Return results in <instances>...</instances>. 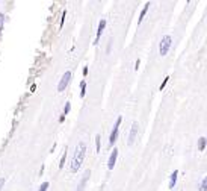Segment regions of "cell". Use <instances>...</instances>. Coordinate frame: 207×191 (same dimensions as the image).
Masks as SVG:
<instances>
[{
  "label": "cell",
  "instance_id": "d6986e66",
  "mask_svg": "<svg viewBox=\"0 0 207 191\" xmlns=\"http://www.w3.org/2000/svg\"><path fill=\"white\" fill-rule=\"evenodd\" d=\"M168 79H169V77H165V79H163V82H162V85H160V90H163V88H165V85H166V83H168Z\"/></svg>",
  "mask_w": 207,
  "mask_h": 191
},
{
  "label": "cell",
  "instance_id": "5bb4252c",
  "mask_svg": "<svg viewBox=\"0 0 207 191\" xmlns=\"http://www.w3.org/2000/svg\"><path fill=\"white\" fill-rule=\"evenodd\" d=\"M65 161H66V149H65V152L62 153V158H61V161H59V168H62V167H64Z\"/></svg>",
  "mask_w": 207,
  "mask_h": 191
},
{
  "label": "cell",
  "instance_id": "cb8c5ba5",
  "mask_svg": "<svg viewBox=\"0 0 207 191\" xmlns=\"http://www.w3.org/2000/svg\"><path fill=\"white\" fill-rule=\"evenodd\" d=\"M139 64H141V61H139V59H138V61H136V67H135V68H136V70H138V68H139Z\"/></svg>",
  "mask_w": 207,
  "mask_h": 191
},
{
  "label": "cell",
  "instance_id": "6da1fadb",
  "mask_svg": "<svg viewBox=\"0 0 207 191\" xmlns=\"http://www.w3.org/2000/svg\"><path fill=\"white\" fill-rule=\"evenodd\" d=\"M85 152H86V146H85V143L80 141L77 144L76 150H74V155H73V158H71V165H70V172L71 173H76L77 170L80 168V165L83 164Z\"/></svg>",
  "mask_w": 207,
  "mask_h": 191
},
{
  "label": "cell",
  "instance_id": "277c9868",
  "mask_svg": "<svg viewBox=\"0 0 207 191\" xmlns=\"http://www.w3.org/2000/svg\"><path fill=\"white\" fill-rule=\"evenodd\" d=\"M71 77H73V73H71V71H65L64 76L61 77V81H59V83H58V91H59V93H62V91H64L66 87H68Z\"/></svg>",
  "mask_w": 207,
  "mask_h": 191
},
{
  "label": "cell",
  "instance_id": "7402d4cb",
  "mask_svg": "<svg viewBox=\"0 0 207 191\" xmlns=\"http://www.w3.org/2000/svg\"><path fill=\"white\" fill-rule=\"evenodd\" d=\"M88 74V67H83V76Z\"/></svg>",
  "mask_w": 207,
  "mask_h": 191
},
{
  "label": "cell",
  "instance_id": "9a60e30c",
  "mask_svg": "<svg viewBox=\"0 0 207 191\" xmlns=\"http://www.w3.org/2000/svg\"><path fill=\"white\" fill-rule=\"evenodd\" d=\"M199 190H201V191H207V176L203 179L201 185H199Z\"/></svg>",
  "mask_w": 207,
  "mask_h": 191
},
{
  "label": "cell",
  "instance_id": "8992f818",
  "mask_svg": "<svg viewBox=\"0 0 207 191\" xmlns=\"http://www.w3.org/2000/svg\"><path fill=\"white\" fill-rule=\"evenodd\" d=\"M118 152H119L118 149H113L112 153L109 155V159H108V168L109 170H112L113 167H115V162H117V158H118Z\"/></svg>",
  "mask_w": 207,
  "mask_h": 191
},
{
  "label": "cell",
  "instance_id": "ba28073f",
  "mask_svg": "<svg viewBox=\"0 0 207 191\" xmlns=\"http://www.w3.org/2000/svg\"><path fill=\"white\" fill-rule=\"evenodd\" d=\"M104 28H106V20H100V23H98V30H97V37H95V43H94V44H98L100 37H101Z\"/></svg>",
  "mask_w": 207,
  "mask_h": 191
},
{
  "label": "cell",
  "instance_id": "603a6c76",
  "mask_svg": "<svg viewBox=\"0 0 207 191\" xmlns=\"http://www.w3.org/2000/svg\"><path fill=\"white\" fill-rule=\"evenodd\" d=\"M64 120H65V115H64V114H62V115H61V118H59V121H61V123H62V121H64Z\"/></svg>",
  "mask_w": 207,
  "mask_h": 191
},
{
  "label": "cell",
  "instance_id": "44dd1931",
  "mask_svg": "<svg viewBox=\"0 0 207 191\" xmlns=\"http://www.w3.org/2000/svg\"><path fill=\"white\" fill-rule=\"evenodd\" d=\"M65 15H66V12L64 11V12H62V20H61V28L64 26V21H65Z\"/></svg>",
  "mask_w": 207,
  "mask_h": 191
},
{
  "label": "cell",
  "instance_id": "ffe728a7",
  "mask_svg": "<svg viewBox=\"0 0 207 191\" xmlns=\"http://www.w3.org/2000/svg\"><path fill=\"white\" fill-rule=\"evenodd\" d=\"M5 182H6L5 177H0V191H2V188H3V185H5Z\"/></svg>",
  "mask_w": 207,
  "mask_h": 191
},
{
  "label": "cell",
  "instance_id": "52a82bcc",
  "mask_svg": "<svg viewBox=\"0 0 207 191\" xmlns=\"http://www.w3.org/2000/svg\"><path fill=\"white\" fill-rule=\"evenodd\" d=\"M89 176H91V170H85V173H83V177H82V179H80L79 185H77V191H83V190H85V185H86V182H88Z\"/></svg>",
  "mask_w": 207,
  "mask_h": 191
},
{
  "label": "cell",
  "instance_id": "3957f363",
  "mask_svg": "<svg viewBox=\"0 0 207 191\" xmlns=\"http://www.w3.org/2000/svg\"><path fill=\"white\" fill-rule=\"evenodd\" d=\"M121 121H123V117L119 115V117L117 118L115 124H113V128H112V132H110V135H109V144H110V146H113V144H115L117 138H118V130H119V124H121Z\"/></svg>",
  "mask_w": 207,
  "mask_h": 191
},
{
  "label": "cell",
  "instance_id": "7c38bea8",
  "mask_svg": "<svg viewBox=\"0 0 207 191\" xmlns=\"http://www.w3.org/2000/svg\"><path fill=\"white\" fill-rule=\"evenodd\" d=\"M85 94H86V82H85V79L82 82H80V97H85Z\"/></svg>",
  "mask_w": 207,
  "mask_h": 191
},
{
  "label": "cell",
  "instance_id": "4fadbf2b",
  "mask_svg": "<svg viewBox=\"0 0 207 191\" xmlns=\"http://www.w3.org/2000/svg\"><path fill=\"white\" fill-rule=\"evenodd\" d=\"M101 138H100V135H95V150L97 152H100V149H101Z\"/></svg>",
  "mask_w": 207,
  "mask_h": 191
},
{
  "label": "cell",
  "instance_id": "7a4b0ae2",
  "mask_svg": "<svg viewBox=\"0 0 207 191\" xmlns=\"http://www.w3.org/2000/svg\"><path fill=\"white\" fill-rule=\"evenodd\" d=\"M171 37L169 35H165L162 38V41H160V47H159V52H160V56H166L168 55V52L171 49Z\"/></svg>",
  "mask_w": 207,
  "mask_h": 191
},
{
  "label": "cell",
  "instance_id": "8fae6325",
  "mask_svg": "<svg viewBox=\"0 0 207 191\" xmlns=\"http://www.w3.org/2000/svg\"><path fill=\"white\" fill-rule=\"evenodd\" d=\"M148 8H150V2H147V3H145V6H144V9L141 11V14H139L138 23H141V21H142V18L145 17V14H147V11H148Z\"/></svg>",
  "mask_w": 207,
  "mask_h": 191
},
{
  "label": "cell",
  "instance_id": "2e32d148",
  "mask_svg": "<svg viewBox=\"0 0 207 191\" xmlns=\"http://www.w3.org/2000/svg\"><path fill=\"white\" fill-rule=\"evenodd\" d=\"M5 14H0V35H2V30H3V24H5Z\"/></svg>",
  "mask_w": 207,
  "mask_h": 191
},
{
  "label": "cell",
  "instance_id": "e0dca14e",
  "mask_svg": "<svg viewBox=\"0 0 207 191\" xmlns=\"http://www.w3.org/2000/svg\"><path fill=\"white\" fill-rule=\"evenodd\" d=\"M49 187H50V183H49V182H42L38 191H47V188H49Z\"/></svg>",
  "mask_w": 207,
  "mask_h": 191
},
{
  "label": "cell",
  "instance_id": "30bf717a",
  "mask_svg": "<svg viewBox=\"0 0 207 191\" xmlns=\"http://www.w3.org/2000/svg\"><path fill=\"white\" fill-rule=\"evenodd\" d=\"M206 146H207V137L198 138V150L199 152H203V150L206 149Z\"/></svg>",
  "mask_w": 207,
  "mask_h": 191
},
{
  "label": "cell",
  "instance_id": "ac0fdd59",
  "mask_svg": "<svg viewBox=\"0 0 207 191\" xmlns=\"http://www.w3.org/2000/svg\"><path fill=\"white\" fill-rule=\"evenodd\" d=\"M70 109H71V103H70V102H66V103H65V108H64V115L68 114V112H70Z\"/></svg>",
  "mask_w": 207,
  "mask_h": 191
},
{
  "label": "cell",
  "instance_id": "5b68a950",
  "mask_svg": "<svg viewBox=\"0 0 207 191\" xmlns=\"http://www.w3.org/2000/svg\"><path fill=\"white\" fill-rule=\"evenodd\" d=\"M138 129H139V124L138 121H133L132 123V128H130V132H129V138H127V144L132 146L136 140V135H138Z\"/></svg>",
  "mask_w": 207,
  "mask_h": 191
},
{
  "label": "cell",
  "instance_id": "9c48e42d",
  "mask_svg": "<svg viewBox=\"0 0 207 191\" xmlns=\"http://www.w3.org/2000/svg\"><path fill=\"white\" fill-rule=\"evenodd\" d=\"M177 176H178V170H174V172L171 173V176H169V183H168V187H169V188H174V187H175Z\"/></svg>",
  "mask_w": 207,
  "mask_h": 191
}]
</instances>
